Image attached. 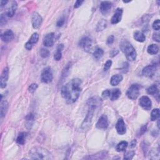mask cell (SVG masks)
Returning a JSON list of instances; mask_svg holds the SVG:
<instances>
[{
	"label": "cell",
	"mask_w": 160,
	"mask_h": 160,
	"mask_svg": "<svg viewBox=\"0 0 160 160\" xmlns=\"http://www.w3.org/2000/svg\"><path fill=\"white\" fill-rule=\"evenodd\" d=\"M81 90V80L79 78H74L62 87L61 94L68 104H73L77 101Z\"/></svg>",
	"instance_id": "cell-1"
},
{
	"label": "cell",
	"mask_w": 160,
	"mask_h": 160,
	"mask_svg": "<svg viewBox=\"0 0 160 160\" xmlns=\"http://www.w3.org/2000/svg\"><path fill=\"white\" fill-rule=\"evenodd\" d=\"M100 100L101 99H99L97 97H92L88 99V113L81 124V128H80L82 131L85 132L88 131L90 126H91L94 111L100 104Z\"/></svg>",
	"instance_id": "cell-2"
},
{
	"label": "cell",
	"mask_w": 160,
	"mask_h": 160,
	"mask_svg": "<svg viewBox=\"0 0 160 160\" xmlns=\"http://www.w3.org/2000/svg\"><path fill=\"white\" fill-rule=\"evenodd\" d=\"M30 158L32 159H52V155L48 149L42 147H33L29 152Z\"/></svg>",
	"instance_id": "cell-3"
},
{
	"label": "cell",
	"mask_w": 160,
	"mask_h": 160,
	"mask_svg": "<svg viewBox=\"0 0 160 160\" xmlns=\"http://www.w3.org/2000/svg\"><path fill=\"white\" fill-rule=\"evenodd\" d=\"M120 48L125 54V56H126L128 61H133L136 59L137 53L136 49L133 46V45L126 40L121 43Z\"/></svg>",
	"instance_id": "cell-4"
},
{
	"label": "cell",
	"mask_w": 160,
	"mask_h": 160,
	"mask_svg": "<svg viewBox=\"0 0 160 160\" xmlns=\"http://www.w3.org/2000/svg\"><path fill=\"white\" fill-rule=\"evenodd\" d=\"M53 75L51 67L48 66L44 68L41 74V80L44 83H50L53 81Z\"/></svg>",
	"instance_id": "cell-5"
},
{
	"label": "cell",
	"mask_w": 160,
	"mask_h": 160,
	"mask_svg": "<svg viewBox=\"0 0 160 160\" xmlns=\"http://www.w3.org/2000/svg\"><path fill=\"white\" fill-rule=\"evenodd\" d=\"M139 95V86L136 84L130 86L127 90L126 96L130 99H136Z\"/></svg>",
	"instance_id": "cell-6"
},
{
	"label": "cell",
	"mask_w": 160,
	"mask_h": 160,
	"mask_svg": "<svg viewBox=\"0 0 160 160\" xmlns=\"http://www.w3.org/2000/svg\"><path fill=\"white\" fill-rule=\"evenodd\" d=\"M79 46L83 48L85 51L89 52L92 48L93 41L89 36H84L82 38L79 42Z\"/></svg>",
	"instance_id": "cell-7"
},
{
	"label": "cell",
	"mask_w": 160,
	"mask_h": 160,
	"mask_svg": "<svg viewBox=\"0 0 160 160\" xmlns=\"http://www.w3.org/2000/svg\"><path fill=\"white\" fill-rule=\"evenodd\" d=\"M139 104L144 110L148 111L152 106V102L149 97L147 96H143L140 98L139 100Z\"/></svg>",
	"instance_id": "cell-8"
},
{
	"label": "cell",
	"mask_w": 160,
	"mask_h": 160,
	"mask_svg": "<svg viewBox=\"0 0 160 160\" xmlns=\"http://www.w3.org/2000/svg\"><path fill=\"white\" fill-rule=\"evenodd\" d=\"M156 71V66L155 65H148L144 67L142 71V74L144 76L151 78L153 77Z\"/></svg>",
	"instance_id": "cell-9"
},
{
	"label": "cell",
	"mask_w": 160,
	"mask_h": 160,
	"mask_svg": "<svg viewBox=\"0 0 160 160\" xmlns=\"http://www.w3.org/2000/svg\"><path fill=\"white\" fill-rule=\"evenodd\" d=\"M43 21V18L41 16L39 13L37 12H34L32 15V18H31V23L32 26L34 29H38Z\"/></svg>",
	"instance_id": "cell-10"
},
{
	"label": "cell",
	"mask_w": 160,
	"mask_h": 160,
	"mask_svg": "<svg viewBox=\"0 0 160 160\" xmlns=\"http://www.w3.org/2000/svg\"><path fill=\"white\" fill-rule=\"evenodd\" d=\"M109 125L108 119L106 115L103 114L98 119V122L96 123V126L98 129H106Z\"/></svg>",
	"instance_id": "cell-11"
},
{
	"label": "cell",
	"mask_w": 160,
	"mask_h": 160,
	"mask_svg": "<svg viewBox=\"0 0 160 160\" xmlns=\"http://www.w3.org/2000/svg\"><path fill=\"white\" fill-rule=\"evenodd\" d=\"M9 77V69L8 67H5L1 74L0 78V86L1 88H6L7 81Z\"/></svg>",
	"instance_id": "cell-12"
},
{
	"label": "cell",
	"mask_w": 160,
	"mask_h": 160,
	"mask_svg": "<svg viewBox=\"0 0 160 160\" xmlns=\"http://www.w3.org/2000/svg\"><path fill=\"white\" fill-rule=\"evenodd\" d=\"M112 8V3L110 1H102L101 3L99 6V10L100 12L104 16L107 15L110 11H111Z\"/></svg>",
	"instance_id": "cell-13"
},
{
	"label": "cell",
	"mask_w": 160,
	"mask_h": 160,
	"mask_svg": "<svg viewBox=\"0 0 160 160\" xmlns=\"http://www.w3.org/2000/svg\"><path fill=\"white\" fill-rule=\"evenodd\" d=\"M116 129L119 135H123L126 133V127L124 120L120 118L118 120L116 124Z\"/></svg>",
	"instance_id": "cell-14"
},
{
	"label": "cell",
	"mask_w": 160,
	"mask_h": 160,
	"mask_svg": "<svg viewBox=\"0 0 160 160\" xmlns=\"http://www.w3.org/2000/svg\"><path fill=\"white\" fill-rule=\"evenodd\" d=\"M123 13V9L120 8H118L116 9V11H115L114 15L111 18V24H117L121 21V18H122Z\"/></svg>",
	"instance_id": "cell-15"
},
{
	"label": "cell",
	"mask_w": 160,
	"mask_h": 160,
	"mask_svg": "<svg viewBox=\"0 0 160 160\" xmlns=\"http://www.w3.org/2000/svg\"><path fill=\"white\" fill-rule=\"evenodd\" d=\"M14 38V35L13 32L11 29H7L1 35V38L2 41L4 43H8L11 42Z\"/></svg>",
	"instance_id": "cell-16"
},
{
	"label": "cell",
	"mask_w": 160,
	"mask_h": 160,
	"mask_svg": "<svg viewBox=\"0 0 160 160\" xmlns=\"http://www.w3.org/2000/svg\"><path fill=\"white\" fill-rule=\"evenodd\" d=\"M54 33H50L47 34L43 39V44L46 47H51L54 44Z\"/></svg>",
	"instance_id": "cell-17"
},
{
	"label": "cell",
	"mask_w": 160,
	"mask_h": 160,
	"mask_svg": "<svg viewBox=\"0 0 160 160\" xmlns=\"http://www.w3.org/2000/svg\"><path fill=\"white\" fill-rule=\"evenodd\" d=\"M8 108V103L6 100L3 99L2 97L1 98V103H0V115L1 118H3L5 114H6Z\"/></svg>",
	"instance_id": "cell-18"
},
{
	"label": "cell",
	"mask_w": 160,
	"mask_h": 160,
	"mask_svg": "<svg viewBox=\"0 0 160 160\" xmlns=\"http://www.w3.org/2000/svg\"><path fill=\"white\" fill-rule=\"evenodd\" d=\"M17 7H18L17 3L16 1H13L11 4V6H10L8 8L7 11L6 13H5V14H6V16L9 18L13 17L15 14V12H16V11Z\"/></svg>",
	"instance_id": "cell-19"
},
{
	"label": "cell",
	"mask_w": 160,
	"mask_h": 160,
	"mask_svg": "<svg viewBox=\"0 0 160 160\" xmlns=\"http://www.w3.org/2000/svg\"><path fill=\"white\" fill-rule=\"evenodd\" d=\"M107 156H108V153L106 151H102L101 152L97 153L95 154L91 155V156L85 158L90 159H106Z\"/></svg>",
	"instance_id": "cell-20"
},
{
	"label": "cell",
	"mask_w": 160,
	"mask_h": 160,
	"mask_svg": "<svg viewBox=\"0 0 160 160\" xmlns=\"http://www.w3.org/2000/svg\"><path fill=\"white\" fill-rule=\"evenodd\" d=\"M123 76L121 74H114L111 78V79H110V84L113 86H117L123 80Z\"/></svg>",
	"instance_id": "cell-21"
},
{
	"label": "cell",
	"mask_w": 160,
	"mask_h": 160,
	"mask_svg": "<svg viewBox=\"0 0 160 160\" xmlns=\"http://www.w3.org/2000/svg\"><path fill=\"white\" fill-rule=\"evenodd\" d=\"M121 92L120 91V89L118 88L114 89L112 90H110V95H109V98L110 100L111 101H116L117 100L120 96H121Z\"/></svg>",
	"instance_id": "cell-22"
},
{
	"label": "cell",
	"mask_w": 160,
	"mask_h": 160,
	"mask_svg": "<svg viewBox=\"0 0 160 160\" xmlns=\"http://www.w3.org/2000/svg\"><path fill=\"white\" fill-rule=\"evenodd\" d=\"M133 38L136 41L139 43H143L146 41V36H145V34L143 32L139 31H137L134 33Z\"/></svg>",
	"instance_id": "cell-23"
},
{
	"label": "cell",
	"mask_w": 160,
	"mask_h": 160,
	"mask_svg": "<svg viewBox=\"0 0 160 160\" xmlns=\"http://www.w3.org/2000/svg\"><path fill=\"white\" fill-rule=\"evenodd\" d=\"M64 48V45L63 44H59L56 49V52L54 53V59L58 61L61 60L62 58V51Z\"/></svg>",
	"instance_id": "cell-24"
},
{
	"label": "cell",
	"mask_w": 160,
	"mask_h": 160,
	"mask_svg": "<svg viewBox=\"0 0 160 160\" xmlns=\"http://www.w3.org/2000/svg\"><path fill=\"white\" fill-rule=\"evenodd\" d=\"M34 115L33 113H29L27 116L25 118L26 119V126L28 129H31V126H33V122L34 121Z\"/></svg>",
	"instance_id": "cell-25"
},
{
	"label": "cell",
	"mask_w": 160,
	"mask_h": 160,
	"mask_svg": "<svg viewBox=\"0 0 160 160\" xmlns=\"http://www.w3.org/2000/svg\"><path fill=\"white\" fill-rule=\"evenodd\" d=\"M146 91L148 94L159 96V90L156 84H153L151 86L148 88Z\"/></svg>",
	"instance_id": "cell-26"
},
{
	"label": "cell",
	"mask_w": 160,
	"mask_h": 160,
	"mask_svg": "<svg viewBox=\"0 0 160 160\" xmlns=\"http://www.w3.org/2000/svg\"><path fill=\"white\" fill-rule=\"evenodd\" d=\"M71 63L69 62L66 65V66H65L64 69H63L61 76V80H62V81L63 79H66V78L68 76V74L70 71V69H71Z\"/></svg>",
	"instance_id": "cell-27"
},
{
	"label": "cell",
	"mask_w": 160,
	"mask_h": 160,
	"mask_svg": "<svg viewBox=\"0 0 160 160\" xmlns=\"http://www.w3.org/2000/svg\"><path fill=\"white\" fill-rule=\"evenodd\" d=\"M158 51H159V48L158 46V45L155 44H150L147 48V52L149 54H152V55L156 54L158 53Z\"/></svg>",
	"instance_id": "cell-28"
},
{
	"label": "cell",
	"mask_w": 160,
	"mask_h": 160,
	"mask_svg": "<svg viewBox=\"0 0 160 160\" xmlns=\"http://www.w3.org/2000/svg\"><path fill=\"white\" fill-rule=\"evenodd\" d=\"M27 134L28 133L26 132L20 133L17 137L16 143L20 145H23L25 143V139L27 136Z\"/></svg>",
	"instance_id": "cell-29"
},
{
	"label": "cell",
	"mask_w": 160,
	"mask_h": 160,
	"mask_svg": "<svg viewBox=\"0 0 160 160\" xmlns=\"http://www.w3.org/2000/svg\"><path fill=\"white\" fill-rule=\"evenodd\" d=\"M128 146V142L125 141H121L116 145V151H118V152L124 151V150H126Z\"/></svg>",
	"instance_id": "cell-30"
},
{
	"label": "cell",
	"mask_w": 160,
	"mask_h": 160,
	"mask_svg": "<svg viewBox=\"0 0 160 160\" xmlns=\"http://www.w3.org/2000/svg\"><path fill=\"white\" fill-rule=\"evenodd\" d=\"M93 55V57L95 59L98 60L99 59H101L104 55L103 49L100 48H97L96 49L94 50Z\"/></svg>",
	"instance_id": "cell-31"
},
{
	"label": "cell",
	"mask_w": 160,
	"mask_h": 160,
	"mask_svg": "<svg viewBox=\"0 0 160 160\" xmlns=\"http://www.w3.org/2000/svg\"><path fill=\"white\" fill-rule=\"evenodd\" d=\"M106 26H107V21L104 19H101V21H99L98 23L97 24L96 29L98 32L102 31L106 28Z\"/></svg>",
	"instance_id": "cell-32"
},
{
	"label": "cell",
	"mask_w": 160,
	"mask_h": 160,
	"mask_svg": "<svg viewBox=\"0 0 160 160\" xmlns=\"http://www.w3.org/2000/svg\"><path fill=\"white\" fill-rule=\"evenodd\" d=\"M159 117V109L158 108H155L152 110L151 113V120L152 121H156Z\"/></svg>",
	"instance_id": "cell-33"
},
{
	"label": "cell",
	"mask_w": 160,
	"mask_h": 160,
	"mask_svg": "<svg viewBox=\"0 0 160 160\" xmlns=\"http://www.w3.org/2000/svg\"><path fill=\"white\" fill-rule=\"evenodd\" d=\"M38 39H39V34L37 33H34L31 35V38H29V41L28 42L30 44H31L32 46H33L34 44H36L38 41Z\"/></svg>",
	"instance_id": "cell-34"
},
{
	"label": "cell",
	"mask_w": 160,
	"mask_h": 160,
	"mask_svg": "<svg viewBox=\"0 0 160 160\" xmlns=\"http://www.w3.org/2000/svg\"><path fill=\"white\" fill-rule=\"evenodd\" d=\"M50 54L49 51L47 49L45 48H41L40 50V56L43 58H48Z\"/></svg>",
	"instance_id": "cell-35"
},
{
	"label": "cell",
	"mask_w": 160,
	"mask_h": 160,
	"mask_svg": "<svg viewBox=\"0 0 160 160\" xmlns=\"http://www.w3.org/2000/svg\"><path fill=\"white\" fill-rule=\"evenodd\" d=\"M135 155V151H128V153H126V154L124 155V159L126 160H129V159H132L134 156Z\"/></svg>",
	"instance_id": "cell-36"
},
{
	"label": "cell",
	"mask_w": 160,
	"mask_h": 160,
	"mask_svg": "<svg viewBox=\"0 0 160 160\" xmlns=\"http://www.w3.org/2000/svg\"><path fill=\"white\" fill-rule=\"evenodd\" d=\"M38 86V84L36 83H32L31 84H30V86L28 87V91L29 93H34L35 91L37 89Z\"/></svg>",
	"instance_id": "cell-37"
},
{
	"label": "cell",
	"mask_w": 160,
	"mask_h": 160,
	"mask_svg": "<svg viewBox=\"0 0 160 160\" xmlns=\"http://www.w3.org/2000/svg\"><path fill=\"white\" fill-rule=\"evenodd\" d=\"M6 17L8 16H6V14H2L1 15V16H0V24H1V26L6 23L7 22Z\"/></svg>",
	"instance_id": "cell-38"
},
{
	"label": "cell",
	"mask_w": 160,
	"mask_h": 160,
	"mask_svg": "<svg viewBox=\"0 0 160 160\" xmlns=\"http://www.w3.org/2000/svg\"><path fill=\"white\" fill-rule=\"evenodd\" d=\"M153 28L156 30V31H158L160 29V21L159 19H156L155 20V21L153 22Z\"/></svg>",
	"instance_id": "cell-39"
},
{
	"label": "cell",
	"mask_w": 160,
	"mask_h": 160,
	"mask_svg": "<svg viewBox=\"0 0 160 160\" xmlns=\"http://www.w3.org/2000/svg\"><path fill=\"white\" fill-rule=\"evenodd\" d=\"M112 64H113V62L111 60H108L104 65V71H108V70L111 67Z\"/></svg>",
	"instance_id": "cell-40"
},
{
	"label": "cell",
	"mask_w": 160,
	"mask_h": 160,
	"mask_svg": "<svg viewBox=\"0 0 160 160\" xmlns=\"http://www.w3.org/2000/svg\"><path fill=\"white\" fill-rule=\"evenodd\" d=\"M114 36H113V35H110L109 36H108V38H107V40H106V44L108 45H111L114 41Z\"/></svg>",
	"instance_id": "cell-41"
},
{
	"label": "cell",
	"mask_w": 160,
	"mask_h": 160,
	"mask_svg": "<svg viewBox=\"0 0 160 160\" xmlns=\"http://www.w3.org/2000/svg\"><path fill=\"white\" fill-rule=\"evenodd\" d=\"M65 23V19L64 17H61L58 20V21L56 23V26L58 27H61L63 26L64 24Z\"/></svg>",
	"instance_id": "cell-42"
},
{
	"label": "cell",
	"mask_w": 160,
	"mask_h": 160,
	"mask_svg": "<svg viewBox=\"0 0 160 160\" xmlns=\"http://www.w3.org/2000/svg\"><path fill=\"white\" fill-rule=\"evenodd\" d=\"M110 95V89H106L102 93V97L104 99L109 98Z\"/></svg>",
	"instance_id": "cell-43"
},
{
	"label": "cell",
	"mask_w": 160,
	"mask_h": 160,
	"mask_svg": "<svg viewBox=\"0 0 160 160\" xmlns=\"http://www.w3.org/2000/svg\"><path fill=\"white\" fill-rule=\"evenodd\" d=\"M118 53H119V51H118V49H113V50H111V51H110V53H109V54H110V56H111V57H112V58H113V57H114L115 56H116V55L118 54Z\"/></svg>",
	"instance_id": "cell-44"
},
{
	"label": "cell",
	"mask_w": 160,
	"mask_h": 160,
	"mask_svg": "<svg viewBox=\"0 0 160 160\" xmlns=\"http://www.w3.org/2000/svg\"><path fill=\"white\" fill-rule=\"evenodd\" d=\"M146 128H147V126L146 125H144V126H143L141 129H140L139 130V136H141V135L143 134H144L145 132H146Z\"/></svg>",
	"instance_id": "cell-45"
},
{
	"label": "cell",
	"mask_w": 160,
	"mask_h": 160,
	"mask_svg": "<svg viewBox=\"0 0 160 160\" xmlns=\"http://www.w3.org/2000/svg\"><path fill=\"white\" fill-rule=\"evenodd\" d=\"M153 39L154 41L159 43V33H154L153 35Z\"/></svg>",
	"instance_id": "cell-46"
},
{
	"label": "cell",
	"mask_w": 160,
	"mask_h": 160,
	"mask_svg": "<svg viewBox=\"0 0 160 160\" xmlns=\"http://www.w3.org/2000/svg\"><path fill=\"white\" fill-rule=\"evenodd\" d=\"M83 2L84 1H82V0H78V1H76L74 4V8H79L83 3Z\"/></svg>",
	"instance_id": "cell-47"
},
{
	"label": "cell",
	"mask_w": 160,
	"mask_h": 160,
	"mask_svg": "<svg viewBox=\"0 0 160 160\" xmlns=\"http://www.w3.org/2000/svg\"><path fill=\"white\" fill-rule=\"evenodd\" d=\"M25 46V48H26V49L27 50H29H29H31V49L33 48L32 45L30 44L28 42H26V43L25 44V46Z\"/></svg>",
	"instance_id": "cell-48"
},
{
	"label": "cell",
	"mask_w": 160,
	"mask_h": 160,
	"mask_svg": "<svg viewBox=\"0 0 160 160\" xmlns=\"http://www.w3.org/2000/svg\"><path fill=\"white\" fill-rule=\"evenodd\" d=\"M136 140L134 139V140H133V141H131V143H130L129 146H130V148H133L136 146Z\"/></svg>",
	"instance_id": "cell-49"
},
{
	"label": "cell",
	"mask_w": 160,
	"mask_h": 160,
	"mask_svg": "<svg viewBox=\"0 0 160 160\" xmlns=\"http://www.w3.org/2000/svg\"><path fill=\"white\" fill-rule=\"evenodd\" d=\"M8 1H4V0H1V2H0V5H1V7H3L4 5H6L8 3Z\"/></svg>",
	"instance_id": "cell-50"
}]
</instances>
